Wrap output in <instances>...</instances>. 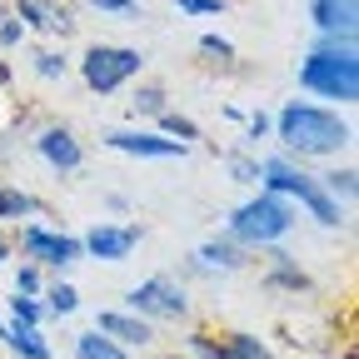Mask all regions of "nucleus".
<instances>
[{
    "instance_id": "a878e982",
    "label": "nucleus",
    "mask_w": 359,
    "mask_h": 359,
    "mask_svg": "<svg viewBox=\"0 0 359 359\" xmlns=\"http://www.w3.org/2000/svg\"><path fill=\"white\" fill-rule=\"evenodd\" d=\"M200 50H205V55H219V60H230V55H235L224 35H205V40H200Z\"/></svg>"
},
{
    "instance_id": "f8f14e48",
    "label": "nucleus",
    "mask_w": 359,
    "mask_h": 359,
    "mask_svg": "<svg viewBox=\"0 0 359 359\" xmlns=\"http://www.w3.org/2000/svg\"><path fill=\"white\" fill-rule=\"evenodd\" d=\"M40 155L50 160L55 170H80V160H85L70 130H45V135H40Z\"/></svg>"
},
{
    "instance_id": "7c9ffc66",
    "label": "nucleus",
    "mask_w": 359,
    "mask_h": 359,
    "mask_svg": "<svg viewBox=\"0 0 359 359\" xmlns=\"http://www.w3.org/2000/svg\"><path fill=\"white\" fill-rule=\"evenodd\" d=\"M6 255H11V245H6V240H0V259H6Z\"/></svg>"
},
{
    "instance_id": "2eb2a0df",
    "label": "nucleus",
    "mask_w": 359,
    "mask_h": 359,
    "mask_svg": "<svg viewBox=\"0 0 359 359\" xmlns=\"http://www.w3.org/2000/svg\"><path fill=\"white\" fill-rule=\"evenodd\" d=\"M75 359H130L115 339H100V330L95 334H80L75 339Z\"/></svg>"
},
{
    "instance_id": "f257e3e1",
    "label": "nucleus",
    "mask_w": 359,
    "mask_h": 359,
    "mask_svg": "<svg viewBox=\"0 0 359 359\" xmlns=\"http://www.w3.org/2000/svg\"><path fill=\"white\" fill-rule=\"evenodd\" d=\"M280 140L299 155H334L339 145H349V125L320 105H285L280 110Z\"/></svg>"
},
{
    "instance_id": "6e6552de",
    "label": "nucleus",
    "mask_w": 359,
    "mask_h": 359,
    "mask_svg": "<svg viewBox=\"0 0 359 359\" xmlns=\"http://www.w3.org/2000/svg\"><path fill=\"white\" fill-rule=\"evenodd\" d=\"M190 344H195L200 359H269V349H264L255 334H224V339H215V334H195Z\"/></svg>"
},
{
    "instance_id": "c85d7f7f",
    "label": "nucleus",
    "mask_w": 359,
    "mask_h": 359,
    "mask_svg": "<svg viewBox=\"0 0 359 359\" xmlns=\"http://www.w3.org/2000/svg\"><path fill=\"white\" fill-rule=\"evenodd\" d=\"M20 35H25V25H20V20H6V25H0V40H6V45H15Z\"/></svg>"
},
{
    "instance_id": "4468645a",
    "label": "nucleus",
    "mask_w": 359,
    "mask_h": 359,
    "mask_svg": "<svg viewBox=\"0 0 359 359\" xmlns=\"http://www.w3.org/2000/svg\"><path fill=\"white\" fill-rule=\"evenodd\" d=\"M6 344L25 359H50V344L35 334V325H20V320H15V330H6Z\"/></svg>"
},
{
    "instance_id": "20e7f679",
    "label": "nucleus",
    "mask_w": 359,
    "mask_h": 359,
    "mask_svg": "<svg viewBox=\"0 0 359 359\" xmlns=\"http://www.w3.org/2000/svg\"><path fill=\"white\" fill-rule=\"evenodd\" d=\"M259 175H264V185L275 190V195H294L320 224H339V205H334V195L320 185V180H309V175H299L294 165H285V160H264L259 165Z\"/></svg>"
},
{
    "instance_id": "9d476101",
    "label": "nucleus",
    "mask_w": 359,
    "mask_h": 359,
    "mask_svg": "<svg viewBox=\"0 0 359 359\" xmlns=\"http://www.w3.org/2000/svg\"><path fill=\"white\" fill-rule=\"evenodd\" d=\"M20 250L25 255H40L45 264H55V269L80 255V245L70 235H50V230H40V224H25V230H20Z\"/></svg>"
},
{
    "instance_id": "6ab92c4d",
    "label": "nucleus",
    "mask_w": 359,
    "mask_h": 359,
    "mask_svg": "<svg viewBox=\"0 0 359 359\" xmlns=\"http://www.w3.org/2000/svg\"><path fill=\"white\" fill-rule=\"evenodd\" d=\"M275 285H285V290H304L309 280H304L299 269L290 264V255H275Z\"/></svg>"
},
{
    "instance_id": "5701e85b",
    "label": "nucleus",
    "mask_w": 359,
    "mask_h": 359,
    "mask_svg": "<svg viewBox=\"0 0 359 359\" xmlns=\"http://www.w3.org/2000/svg\"><path fill=\"white\" fill-rule=\"evenodd\" d=\"M325 190H330V195H344V200H349V195H354V170H334V175L325 180Z\"/></svg>"
},
{
    "instance_id": "7ed1b4c3",
    "label": "nucleus",
    "mask_w": 359,
    "mask_h": 359,
    "mask_svg": "<svg viewBox=\"0 0 359 359\" xmlns=\"http://www.w3.org/2000/svg\"><path fill=\"white\" fill-rule=\"evenodd\" d=\"M290 224H294V210L275 190H264L259 200H250V205H240L230 215V235L250 240V245H275L280 235H290Z\"/></svg>"
},
{
    "instance_id": "4be33fe9",
    "label": "nucleus",
    "mask_w": 359,
    "mask_h": 359,
    "mask_svg": "<svg viewBox=\"0 0 359 359\" xmlns=\"http://www.w3.org/2000/svg\"><path fill=\"white\" fill-rule=\"evenodd\" d=\"M11 309H15V320H20V325H40V304H35L30 294H15Z\"/></svg>"
},
{
    "instance_id": "f03ea898",
    "label": "nucleus",
    "mask_w": 359,
    "mask_h": 359,
    "mask_svg": "<svg viewBox=\"0 0 359 359\" xmlns=\"http://www.w3.org/2000/svg\"><path fill=\"white\" fill-rule=\"evenodd\" d=\"M299 85L314 90V95H325V100H354L359 95L354 45H320V50L299 65Z\"/></svg>"
},
{
    "instance_id": "39448f33",
    "label": "nucleus",
    "mask_w": 359,
    "mask_h": 359,
    "mask_svg": "<svg viewBox=\"0 0 359 359\" xmlns=\"http://www.w3.org/2000/svg\"><path fill=\"white\" fill-rule=\"evenodd\" d=\"M145 55L130 50V45H95L85 60H80V75L90 90H100V95H110V90H120L130 75H140Z\"/></svg>"
},
{
    "instance_id": "423d86ee",
    "label": "nucleus",
    "mask_w": 359,
    "mask_h": 359,
    "mask_svg": "<svg viewBox=\"0 0 359 359\" xmlns=\"http://www.w3.org/2000/svg\"><path fill=\"white\" fill-rule=\"evenodd\" d=\"M130 309L135 314H160V320H180V314L190 309V299H185V290L170 285V280H145V285L130 290Z\"/></svg>"
},
{
    "instance_id": "aec40b11",
    "label": "nucleus",
    "mask_w": 359,
    "mask_h": 359,
    "mask_svg": "<svg viewBox=\"0 0 359 359\" xmlns=\"http://www.w3.org/2000/svg\"><path fill=\"white\" fill-rule=\"evenodd\" d=\"M135 110H145V115H165V95L155 85H145V90H135V100H130Z\"/></svg>"
},
{
    "instance_id": "c756f323",
    "label": "nucleus",
    "mask_w": 359,
    "mask_h": 359,
    "mask_svg": "<svg viewBox=\"0 0 359 359\" xmlns=\"http://www.w3.org/2000/svg\"><path fill=\"white\" fill-rule=\"evenodd\" d=\"M90 6H95V11H130L135 0H90Z\"/></svg>"
},
{
    "instance_id": "a211bd4d",
    "label": "nucleus",
    "mask_w": 359,
    "mask_h": 359,
    "mask_svg": "<svg viewBox=\"0 0 359 359\" xmlns=\"http://www.w3.org/2000/svg\"><path fill=\"white\" fill-rule=\"evenodd\" d=\"M20 215H35V200L20 195V190H6V185H0V219H20Z\"/></svg>"
},
{
    "instance_id": "0eeeda50",
    "label": "nucleus",
    "mask_w": 359,
    "mask_h": 359,
    "mask_svg": "<svg viewBox=\"0 0 359 359\" xmlns=\"http://www.w3.org/2000/svg\"><path fill=\"white\" fill-rule=\"evenodd\" d=\"M105 145L110 150H125V155H145V160H175V155H185V140H160V135H140V130H110Z\"/></svg>"
},
{
    "instance_id": "f3484780",
    "label": "nucleus",
    "mask_w": 359,
    "mask_h": 359,
    "mask_svg": "<svg viewBox=\"0 0 359 359\" xmlns=\"http://www.w3.org/2000/svg\"><path fill=\"white\" fill-rule=\"evenodd\" d=\"M20 20H30L40 30H65V15L50 11V6H40V0H20Z\"/></svg>"
},
{
    "instance_id": "393cba45",
    "label": "nucleus",
    "mask_w": 359,
    "mask_h": 359,
    "mask_svg": "<svg viewBox=\"0 0 359 359\" xmlns=\"http://www.w3.org/2000/svg\"><path fill=\"white\" fill-rule=\"evenodd\" d=\"M35 70H40V75H45V80H55V75H65V55H55V50H45V55H40V65H35Z\"/></svg>"
},
{
    "instance_id": "9b49d317",
    "label": "nucleus",
    "mask_w": 359,
    "mask_h": 359,
    "mask_svg": "<svg viewBox=\"0 0 359 359\" xmlns=\"http://www.w3.org/2000/svg\"><path fill=\"white\" fill-rule=\"evenodd\" d=\"M100 334H110L115 344H150V325L140 320V314H120V309H105L95 320Z\"/></svg>"
},
{
    "instance_id": "ddd939ff",
    "label": "nucleus",
    "mask_w": 359,
    "mask_h": 359,
    "mask_svg": "<svg viewBox=\"0 0 359 359\" xmlns=\"http://www.w3.org/2000/svg\"><path fill=\"white\" fill-rule=\"evenodd\" d=\"M314 25L320 30H354V0H314Z\"/></svg>"
},
{
    "instance_id": "bb28decb",
    "label": "nucleus",
    "mask_w": 359,
    "mask_h": 359,
    "mask_svg": "<svg viewBox=\"0 0 359 359\" xmlns=\"http://www.w3.org/2000/svg\"><path fill=\"white\" fill-rule=\"evenodd\" d=\"M175 6L190 15H219V0H175Z\"/></svg>"
},
{
    "instance_id": "2f4dec72",
    "label": "nucleus",
    "mask_w": 359,
    "mask_h": 359,
    "mask_svg": "<svg viewBox=\"0 0 359 359\" xmlns=\"http://www.w3.org/2000/svg\"><path fill=\"white\" fill-rule=\"evenodd\" d=\"M0 339H6V325H0Z\"/></svg>"
},
{
    "instance_id": "412c9836",
    "label": "nucleus",
    "mask_w": 359,
    "mask_h": 359,
    "mask_svg": "<svg viewBox=\"0 0 359 359\" xmlns=\"http://www.w3.org/2000/svg\"><path fill=\"white\" fill-rule=\"evenodd\" d=\"M75 304H80V294H75L70 285H55V290H50V314H70Z\"/></svg>"
},
{
    "instance_id": "cd10ccee",
    "label": "nucleus",
    "mask_w": 359,
    "mask_h": 359,
    "mask_svg": "<svg viewBox=\"0 0 359 359\" xmlns=\"http://www.w3.org/2000/svg\"><path fill=\"white\" fill-rule=\"evenodd\" d=\"M35 290H40V275H35V264H25L15 275V294H35Z\"/></svg>"
},
{
    "instance_id": "1a4fd4ad",
    "label": "nucleus",
    "mask_w": 359,
    "mask_h": 359,
    "mask_svg": "<svg viewBox=\"0 0 359 359\" xmlns=\"http://www.w3.org/2000/svg\"><path fill=\"white\" fill-rule=\"evenodd\" d=\"M135 245H140V224H125V230H120V224H95V230L85 235V250L95 259H110V264L125 259Z\"/></svg>"
},
{
    "instance_id": "dca6fc26",
    "label": "nucleus",
    "mask_w": 359,
    "mask_h": 359,
    "mask_svg": "<svg viewBox=\"0 0 359 359\" xmlns=\"http://www.w3.org/2000/svg\"><path fill=\"white\" fill-rule=\"evenodd\" d=\"M200 259L215 264V269H240V264H245L240 250H235L230 240H210V245H200Z\"/></svg>"
},
{
    "instance_id": "b1692460",
    "label": "nucleus",
    "mask_w": 359,
    "mask_h": 359,
    "mask_svg": "<svg viewBox=\"0 0 359 359\" xmlns=\"http://www.w3.org/2000/svg\"><path fill=\"white\" fill-rule=\"evenodd\" d=\"M165 130H170V135H180V140H200L195 120H185V115H165Z\"/></svg>"
}]
</instances>
